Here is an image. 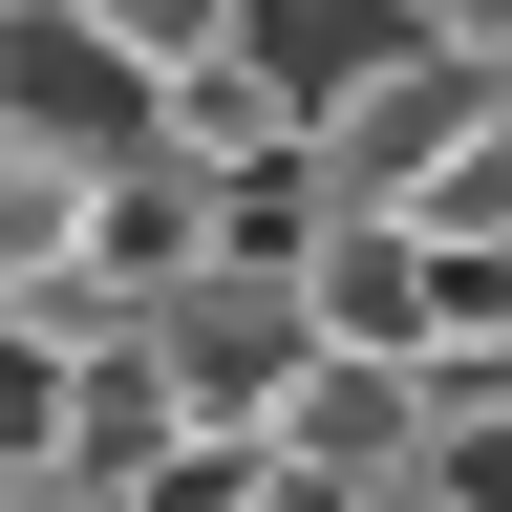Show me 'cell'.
<instances>
[{"label":"cell","mask_w":512,"mask_h":512,"mask_svg":"<svg viewBox=\"0 0 512 512\" xmlns=\"http://www.w3.org/2000/svg\"><path fill=\"white\" fill-rule=\"evenodd\" d=\"M128 363H150V406L171 427H278V384L320 363V320H299V256H192V278L128 299Z\"/></svg>","instance_id":"cell-1"},{"label":"cell","mask_w":512,"mask_h":512,"mask_svg":"<svg viewBox=\"0 0 512 512\" xmlns=\"http://www.w3.org/2000/svg\"><path fill=\"white\" fill-rule=\"evenodd\" d=\"M491 107H512V86H491V64L406 22V43H384V64H363V86H342V107H320V128H299V171H320V192H342V214H427V192H448V171H470V150H491Z\"/></svg>","instance_id":"cell-2"},{"label":"cell","mask_w":512,"mask_h":512,"mask_svg":"<svg viewBox=\"0 0 512 512\" xmlns=\"http://www.w3.org/2000/svg\"><path fill=\"white\" fill-rule=\"evenodd\" d=\"M0 128L64 150V171H128V150H150V86H128L64 0H0Z\"/></svg>","instance_id":"cell-3"},{"label":"cell","mask_w":512,"mask_h":512,"mask_svg":"<svg viewBox=\"0 0 512 512\" xmlns=\"http://www.w3.org/2000/svg\"><path fill=\"white\" fill-rule=\"evenodd\" d=\"M299 320L342 363H427V320H448V256L406 235V214H342L320 192V235H299Z\"/></svg>","instance_id":"cell-4"},{"label":"cell","mask_w":512,"mask_h":512,"mask_svg":"<svg viewBox=\"0 0 512 512\" xmlns=\"http://www.w3.org/2000/svg\"><path fill=\"white\" fill-rule=\"evenodd\" d=\"M256 448H278V470H320V491H342V470H406V448H427V384L320 342V363L278 384V427H256Z\"/></svg>","instance_id":"cell-5"},{"label":"cell","mask_w":512,"mask_h":512,"mask_svg":"<svg viewBox=\"0 0 512 512\" xmlns=\"http://www.w3.org/2000/svg\"><path fill=\"white\" fill-rule=\"evenodd\" d=\"M384 43H406V22H384V0H235V64H256V86H278L299 128L342 107V86H363Z\"/></svg>","instance_id":"cell-6"},{"label":"cell","mask_w":512,"mask_h":512,"mask_svg":"<svg viewBox=\"0 0 512 512\" xmlns=\"http://www.w3.org/2000/svg\"><path fill=\"white\" fill-rule=\"evenodd\" d=\"M86 192L107 171H64V150L0 128V299H64V278H86Z\"/></svg>","instance_id":"cell-7"},{"label":"cell","mask_w":512,"mask_h":512,"mask_svg":"<svg viewBox=\"0 0 512 512\" xmlns=\"http://www.w3.org/2000/svg\"><path fill=\"white\" fill-rule=\"evenodd\" d=\"M64 363L86 342H64L43 299H0V470H64Z\"/></svg>","instance_id":"cell-8"},{"label":"cell","mask_w":512,"mask_h":512,"mask_svg":"<svg viewBox=\"0 0 512 512\" xmlns=\"http://www.w3.org/2000/svg\"><path fill=\"white\" fill-rule=\"evenodd\" d=\"M64 22H86V43L128 64V86H192V64L235 43V0H64Z\"/></svg>","instance_id":"cell-9"},{"label":"cell","mask_w":512,"mask_h":512,"mask_svg":"<svg viewBox=\"0 0 512 512\" xmlns=\"http://www.w3.org/2000/svg\"><path fill=\"white\" fill-rule=\"evenodd\" d=\"M427 43H470V64H491V86H512V0H448V22H427Z\"/></svg>","instance_id":"cell-10"},{"label":"cell","mask_w":512,"mask_h":512,"mask_svg":"<svg viewBox=\"0 0 512 512\" xmlns=\"http://www.w3.org/2000/svg\"><path fill=\"white\" fill-rule=\"evenodd\" d=\"M0 512H86V491H64V470H0Z\"/></svg>","instance_id":"cell-11"},{"label":"cell","mask_w":512,"mask_h":512,"mask_svg":"<svg viewBox=\"0 0 512 512\" xmlns=\"http://www.w3.org/2000/svg\"><path fill=\"white\" fill-rule=\"evenodd\" d=\"M384 22H448V0H384Z\"/></svg>","instance_id":"cell-12"}]
</instances>
